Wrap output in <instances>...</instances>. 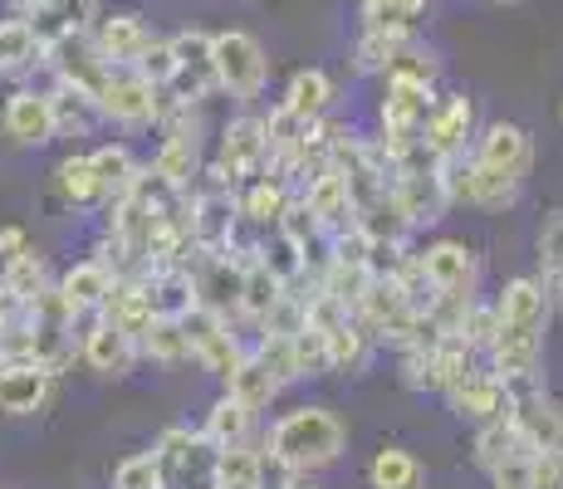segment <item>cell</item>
Segmentation results:
<instances>
[{
    "label": "cell",
    "mask_w": 563,
    "mask_h": 489,
    "mask_svg": "<svg viewBox=\"0 0 563 489\" xmlns=\"http://www.w3.org/2000/svg\"><path fill=\"white\" fill-rule=\"evenodd\" d=\"M495 333H490V373L515 391H534L539 357H544V323H549V289L539 275L510 279L490 303Z\"/></svg>",
    "instance_id": "6da1fadb"
},
{
    "label": "cell",
    "mask_w": 563,
    "mask_h": 489,
    "mask_svg": "<svg viewBox=\"0 0 563 489\" xmlns=\"http://www.w3.org/2000/svg\"><path fill=\"white\" fill-rule=\"evenodd\" d=\"M269 465L289 475H313L329 470L343 451H349V426L339 421V411L329 407H295L269 426Z\"/></svg>",
    "instance_id": "7a4b0ae2"
},
{
    "label": "cell",
    "mask_w": 563,
    "mask_h": 489,
    "mask_svg": "<svg viewBox=\"0 0 563 489\" xmlns=\"http://www.w3.org/2000/svg\"><path fill=\"white\" fill-rule=\"evenodd\" d=\"M211 69H216V93L231 103L255 108L269 84V54L251 30H216L211 35Z\"/></svg>",
    "instance_id": "3957f363"
},
{
    "label": "cell",
    "mask_w": 563,
    "mask_h": 489,
    "mask_svg": "<svg viewBox=\"0 0 563 489\" xmlns=\"http://www.w3.org/2000/svg\"><path fill=\"white\" fill-rule=\"evenodd\" d=\"M269 167V147H265V118L260 113H235L231 123L216 137V157H211V181L225 191H241L245 181L265 177Z\"/></svg>",
    "instance_id": "277c9868"
},
{
    "label": "cell",
    "mask_w": 563,
    "mask_h": 489,
    "mask_svg": "<svg viewBox=\"0 0 563 489\" xmlns=\"http://www.w3.org/2000/svg\"><path fill=\"white\" fill-rule=\"evenodd\" d=\"M93 103H99V118H103V123L128 127V133L157 127L162 113H167V93H157L137 69H118V64L103 74V84H99V93H93Z\"/></svg>",
    "instance_id": "5b68a950"
},
{
    "label": "cell",
    "mask_w": 563,
    "mask_h": 489,
    "mask_svg": "<svg viewBox=\"0 0 563 489\" xmlns=\"http://www.w3.org/2000/svg\"><path fill=\"white\" fill-rule=\"evenodd\" d=\"M421 275L437 289V303H471L475 279H481V255L465 241H431L421 249Z\"/></svg>",
    "instance_id": "8992f818"
},
{
    "label": "cell",
    "mask_w": 563,
    "mask_h": 489,
    "mask_svg": "<svg viewBox=\"0 0 563 489\" xmlns=\"http://www.w3.org/2000/svg\"><path fill=\"white\" fill-rule=\"evenodd\" d=\"M172 59H177V79L167 89V103L181 108H201L216 93V69H211V35L206 30H177L167 40Z\"/></svg>",
    "instance_id": "52a82bcc"
},
{
    "label": "cell",
    "mask_w": 563,
    "mask_h": 489,
    "mask_svg": "<svg viewBox=\"0 0 563 489\" xmlns=\"http://www.w3.org/2000/svg\"><path fill=\"white\" fill-rule=\"evenodd\" d=\"M475 143V98L471 93H441L431 103L427 123H421V147L437 162L446 157H465Z\"/></svg>",
    "instance_id": "ba28073f"
},
{
    "label": "cell",
    "mask_w": 563,
    "mask_h": 489,
    "mask_svg": "<svg viewBox=\"0 0 563 489\" xmlns=\"http://www.w3.org/2000/svg\"><path fill=\"white\" fill-rule=\"evenodd\" d=\"M89 40H93V49H99L108 64L133 69V64L143 59L162 35L147 25L143 15H137V10H99V20L89 25Z\"/></svg>",
    "instance_id": "9c48e42d"
},
{
    "label": "cell",
    "mask_w": 563,
    "mask_h": 489,
    "mask_svg": "<svg viewBox=\"0 0 563 489\" xmlns=\"http://www.w3.org/2000/svg\"><path fill=\"white\" fill-rule=\"evenodd\" d=\"M54 367L25 353H0V411L5 416H35L54 391Z\"/></svg>",
    "instance_id": "30bf717a"
},
{
    "label": "cell",
    "mask_w": 563,
    "mask_h": 489,
    "mask_svg": "<svg viewBox=\"0 0 563 489\" xmlns=\"http://www.w3.org/2000/svg\"><path fill=\"white\" fill-rule=\"evenodd\" d=\"M181 323H187V338H191V363H197L201 373L221 377V382L245 363V357H251V347H241V338L231 333V323L216 319V313L197 309V313H187Z\"/></svg>",
    "instance_id": "8fae6325"
},
{
    "label": "cell",
    "mask_w": 563,
    "mask_h": 489,
    "mask_svg": "<svg viewBox=\"0 0 563 489\" xmlns=\"http://www.w3.org/2000/svg\"><path fill=\"white\" fill-rule=\"evenodd\" d=\"M471 162H481V167H495L505 171V177L525 181L529 167H534V137H529V127L519 123H485L481 133H475L471 143Z\"/></svg>",
    "instance_id": "7c38bea8"
},
{
    "label": "cell",
    "mask_w": 563,
    "mask_h": 489,
    "mask_svg": "<svg viewBox=\"0 0 563 489\" xmlns=\"http://www.w3.org/2000/svg\"><path fill=\"white\" fill-rule=\"evenodd\" d=\"M0 133L15 147H49L54 143V113L45 89H10L0 103Z\"/></svg>",
    "instance_id": "4fadbf2b"
},
{
    "label": "cell",
    "mask_w": 563,
    "mask_h": 489,
    "mask_svg": "<svg viewBox=\"0 0 563 489\" xmlns=\"http://www.w3.org/2000/svg\"><path fill=\"white\" fill-rule=\"evenodd\" d=\"M446 407L456 411L461 421H475V426H485V421H500V416H510V407H515V391L505 387L500 377L490 373V367H471V373H465L461 382L446 391Z\"/></svg>",
    "instance_id": "5bb4252c"
},
{
    "label": "cell",
    "mask_w": 563,
    "mask_h": 489,
    "mask_svg": "<svg viewBox=\"0 0 563 489\" xmlns=\"http://www.w3.org/2000/svg\"><path fill=\"white\" fill-rule=\"evenodd\" d=\"M510 421L519 431V441L529 451H559L563 455V401L544 397V391H519Z\"/></svg>",
    "instance_id": "9a60e30c"
},
{
    "label": "cell",
    "mask_w": 563,
    "mask_h": 489,
    "mask_svg": "<svg viewBox=\"0 0 563 489\" xmlns=\"http://www.w3.org/2000/svg\"><path fill=\"white\" fill-rule=\"evenodd\" d=\"M79 357L93 367V373H103V377H128V373H133V363H137V343L93 313L89 329L79 333Z\"/></svg>",
    "instance_id": "2e32d148"
},
{
    "label": "cell",
    "mask_w": 563,
    "mask_h": 489,
    "mask_svg": "<svg viewBox=\"0 0 563 489\" xmlns=\"http://www.w3.org/2000/svg\"><path fill=\"white\" fill-rule=\"evenodd\" d=\"M99 319L103 323H113L118 333H128V338H143L147 329H153V293H147L143 285V275H133V279H113V289H108V299H103V309H99Z\"/></svg>",
    "instance_id": "e0dca14e"
},
{
    "label": "cell",
    "mask_w": 563,
    "mask_h": 489,
    "mask_svg": "<svg viewBox=\"0 0 563 489\" xmlns=\"http://www.w3.org/2000/svg\"><path fill=\"white\" fill-rule=\"evenodd\" d=\"M113 279H118L113 269H108L99 255H89V259H79V265H74L54 289H59V299L69 303L74 319H93V313L103 309V299H108V289H113Z\"/></svg>",
    "instance_id": "ac0fdd59"
},
{
    "label": "cell",
    "mask_w": 563,
    "mask_h": 489,
    "mask_svg": "<svg viewBox=\"0 0 563 489\" xmlns=\"http://www.w3.org/2000/svg\"><path fill=\"white\" fill-rule=\"evenodd\" d=\"M333 98H339V84L329 79V69L309 64V69H295V74H289L285 93H279V108H289V113L305 118V123H319V118H329Z\"/></svg>",
    "instance_id": "d6986e66"
},
{
    "label": "cell",
    "mask_w": 563,
    "mask_h": 489,
    "mask_svg": "<svg viewBox=\"0 0 563 489\" xmlns=\"http://www.w3.org/2000/svg\"><path fill=\"white\" fill-rule=\"evenodd\" d=\"M231 196H235V221L269 225V231H279L289 201H295V191H289L279 177H255V181H245V187L231 191Z\"/></svg>",
    "instance_id": "ffe728a7"
},
{
    "label": "cell",
    "mask_w": 563,
    "mask_h": 489,
    "mask_svg": "<svg viewBox=\"0 0 563 489\" xmlns=\"http://www.w3.org/2000/svg\"><path fill=\"white\" fill-rule=\"evenodd\" d=\"M45 40L35 35V25H30V15H5L0 20V74L5 79H20V74L40 69L45 64Z\"/></svg>",
    "instance_id": "44dd1931"
},
{
    "label": "cell",
    "mask_w": 563,
    "mask_h": 489,
    "mask_svg": "<svg viewBox=\"0 0 563 489\" xmlns=\"http://www.w3.org/2000/svg\"><path fill=\"white\" fill-rule=\"evenodd\" d=\"M54 191H59L64 205H74V211L108 205V191H103L99 171H93L89 152H69V157H59V167H54Z\"/></svg>",
    "instance_id": "7402d4cb"
},
{
    "label": "cell",
    "mask_w": 563,
    "mask_h": 489,
    "mask_svg": "<svg viewBox=\"0 0 563 489\" xmlns=\"http://www.w3.org/2000/svg\"><path fill=\"white\" fill-rule=\"evenodd\" d=\"M49 113H54V137H93V127L103 123L99 103L89 93L69 89V84H49Z\"/></svg>",
    "instance_id": "603a6c76"
},
{
    "label": "cell",
    "mask_w": 563,
    "mask_h": 489,
    "mask_svg": "<svg viewBox=\"0 0 563 489\" xmlns=\"http://www.w3.org/2000/svg\"><path fill=\"white\" fill-rule=\"evenodd\" d=\"M251 426H255V411L241 407V401L225 391V397H216V407L206 411L201 441L216 445V451H225V445H251Z\"/></svg>",
    "instance_id": "cb8c5ba5"
},
{
    "label": "cell",
    "mask_w": 563,
    "mask_h": 489,
    "mask_svg": "<svg viewBox=\"0 0 563 489\" xmlns=\"http://www.w3.org/2000/svg\"><path fill=\"white\" fill-rule=\"evenodd\" d=\"M211 485L216 489H265V455L251 451V445H225V451H216Z\"/></svg>",
    "instance_id": "d4e9b609"
},
{
    "label": "cell",
    "mask_w": 563,
    "mask_h": 489,
    "mask_svg": "<svg viewBox=\"0 0 563 489\" xmlns=\"http://www.w3.org/2000/svg\"><path fill=\"white\" fill-rule=\"evenodd\" d=\"M407 40L411 35H402V30H373V25H363L358 40H353V69L367 74V79H383V74L393 69L397 49H402Z\"/></svg>",
    "instance_id": "484cf974"
},
{
    "label": "cell",
    "mask_w": 563,
    "mask_h": 489,
    "mask_svg": "<svg viewBox=\"0 0 563 489\" xmlns=\"http://www.w3.org/2000/svg\"><path fill=\"white\" fill-rule=\"evenodd\" d=\"M89 162H93V171H99L108 201L128 196V191L137 187V177H143V167H137V157H133V147H128V143H103V147H93Z\"/></svg>",
    "instance_id": "4316f807"
},
{
    "label": "cell",
    "mask_w": 563,
    "mask_h": 489,
    "mask_svg": "<svg viewBox=\"0 0 563 489\" xmlns=\"http://www.w3.org/2000/svg\"><path fill=\"white\" fill-rule=\"evenodd\" d=\"M285 293H289L285 279L269 275V269L260 265L255 255L245 259V279H241V313H245V319H251V323H265L269 313H275V303L285 299Z\"/></svg>",
    "instance_id": "83f0119b"
},
{
    "label": "cell",
    "mask_w": 563,
    "mask_h": 489,
    "mask_svg": "<svg viewBox=\"0 0 563 489\" xmlns=\"http://www.w3.org/2000/svg\"><path fill=\"white\" fill-rule=\"evenodd\" d=\"M421 460L402 445H383V451L373 455V465H367V485L373 489H421Z\"/></svg>",
    "instance_id": "f1b7e54d"
},
{
    "label": "cell",
    "mask_w": 563,
    "mask_h": 489,
    "mask_svg": "<svg viewBox=\"0 0 563 489\" xmlns=\"http://www.w3.org/2000/svg\"><path fill=\"white\" fill-rule=\"evenodd\" d=\"M431 0H358L363 25L373 30H402V35H417L421 20H427Z\"/></svg>",
    "instance_id": "f546056e"
},
{
    "label": "cell",
    "mask_w": 563,
    "mask_h": 489,
    "mask_svg": "<svg viewBox=\"0 0 563 489\" xmlns=\"http://www.w3.org/2000/svg\"><path fill=\"white\" fill-rule=\"evenodd\" d=\"M137 353H147L162 367H177L191 363V338H187V323L181 319H153V329L137 338Z\"/></svg>",
    "instance_id": "4dcf8cb0"
},
{
    "label": "cell",
    "mask_w": 563,
    "mask_h": 489,
    "mask_svg": "<svg viewBox=\"0 0 563 489\" xmlns=\"http://www.w3.org/2000/svg\"><path fill=\"white\" fill-rule=\"evenodd\" d=\"M225 391H231V397L241 401V407H251V411H265L269 401L279 397V382H275V377L265 373V363H260V357L251 353V357H245L241 367H235L231 377H225Z\"/></svg>",
    "instance_id": "1f68e13d"
},
{
    "label": "cell",
    "mask_w": 563,
    "mask_h": 489,
    "mask_svg": "<svg viewBox=\"0 0 563 489\" xmlns=\"http://www.w3.org/2000/svg\"><path fill=\"white\" fill-rule=\"evenodd\" d=\"M515 451H529L525 441H519L515 421L500 416V421H485V426H475V465H481L485 475L495 470V465H505Z\"/></svg>",
    "instance_id": "d6a6232c"
},
{
    "label": "cell",
    "mask_w": 563,
    "mask_h": 489,
    "mask_svg": "<svg viewBox=\"0 0 563 489\" xmlns=\"http://www.w3.org/2000/svg\"><path fill=\"white\" fill-rule=\"evenodd\" d=\"M0 285H5L10 293H15V299L35 303L40 293L49 289V269H45V259H40L35 249H25V255L5 259V269H0Z\"/></svg>",
    "instance_id": "836d02e7"
},
{
    "label": "cell",
    "mask_w": 563,
    "mask_h": 489,
    "mask_svg": "<svg viewBox=\"0 0 563 489\" xmlns=\"http://www.w3.org/2000/svg\"><path fill=\"white\" fill-rule=\"evenodd\" d=\"M534 249H539V279H544V289L549 285H563V211L544 215Z\"/></svg>",
    "instance_id": "e575fe53"
},
{
    "label": "cell",
    "mask_w": 563,
    "mask_h": 489,
    "mask_svg": "<svg viewBox=\"0 0 563 489\" xmlns=\"http://www.w3.org/2000/svg\"><path fill=\"white\" fill-rule=\"evenodd\" d=\"M162 485H167V475H162V460L153 451H137L113 465V489H162Z\"/></svg>",
    "instance_id": "d590c367"
},
{
    "label": "cell",
    "mask_w": 563,
    "mask_h": 489,
    "mask_svg": "<svg viewBox=\"0 0 563 489\" xmlns=\"http://www.w3.org/2000/svg\"><path fill=\"white\" fill-rule=\"evenodd\" d=\"M329 343H323L319 329H299L295 333V377H329Z\"/></svg>",
    "instance_id": "8d00e7d4"
},
{
    "label": "cell",
    "mask_w": 563,
    "mask_h": 489,
    "mask_svg": "<svg viewBox=\"0 0 563 489\" xmlns=\"http://www.w3.org/2000/svg\"><path fill=\"white\" fill-rule=\"evenodd\" d=\"M133 69L143 74V79L153 84L157 93H167V89H172V79H177V59H172V45H167V40H157V45L133 64Z\"/></svg>",
    "instance_id": "74e56055"
},
{
    "label": "cell",
    "mask_w": 563,
    "mask_h": 489,
    "mask_svg": "<svg viewBox=\"0 0 563 489\" xmlns=\"http://www.w3.org/2000/svg\"><path fill=\"white\" fill-rule=\"evenodd\" d=\"M529 489H563V455L559 451L529 455Z\"/></svg>",
    "instance_id": "f35d334b"
},
{
    "label": "cell",
    "mask_w": 563,
    "mask_h": 489,
    "mask_svg": "<svg viewBox=\"0 0 563 489\" xmlns=\"http://www.w3.org/2000/svg\"><path fill=\"white\" fill-rule=\"evenodd\" d=\"M30 249V235L20 231V225H0V259H15Z\"/></svg>",
    "instance_id": "ab89813d"
},
{
    "label": "cell",
    "mask_w": 563,
    "mask_h": 489,
    "mask_svg": "<svg viewBox=\"0 0 563 489\" xmlns=\"http://www.w3.org/2000/svg\"><path fill=\"white\" fill-rule=\"evenodd\" d=\"M5 5H10V15H30V10L45 5V0H5Z\"/></svg>",
    "instance_id": "60d3db41"
},
{
    "label": "cell",
    "mask_w": 563,
    "mask_h": 489,
    "mask_svg": "<svg viewBox=\"0 0 563 489\" xmlns=\"http://www.w3.org/2000/svg\"><path fill=\"white\" fill-rule=\"evenodd\" d=\"M490 5H519V0H490Z\"/></svg>",
    "instance_id": "b9f144b4"
},
{
    "label": "cell",
    "mask_w": 563,
    "mask_h": 489,
    "mask_svg": "<svg viewBox=\"0 0 563 489\" xmlns=\"http://www.w3.org/2000/svg\"><path fill=\"white\" fill-rule=\"evenodd\" d=\"M559 123H563V98H559Z\"/></svg>",
    "instance_id": "7bdbcfd3"
}]
</instances>
